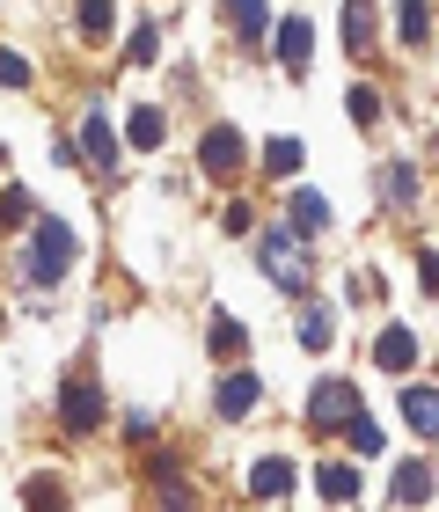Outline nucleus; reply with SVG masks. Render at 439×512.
I'll return each instance as SVG.
<instances>
[{"label":"nucleus","mask_w":439,"mask_h":512,"mask_svg":"<svg viewBox=\"0 0 439 512\" xmlns=\"http://www.w3.org/2000/svg\"><path fill=\"white\" fill-rule=\"evenodd\" d=\"M66 271H74V227L44 220L30 235V256H22V278H30V286H59Z\"/></svg>","instance_id":"f257e3e1"},{"label":"nucleus","mask_w":439,"mask_h":512,"mask_svg":"<svg viewBox=\"0 0 439 512\" xmlns=\"http://www.w3.org/2000/svg\"><path fill=\"white\" fill-rule=\"evenodd\" d=\"M257 264H264V278H279V293H308V256H300V242L279 235V227L257 242Z\"/></svg>","instance_id":"f03ea898"},{"label":"nucleus","mask_w":439,"mask_h":512,"mask_svg":"<svg viewBox=\"0 0 439 512\" xmlns=\"http://www.w3.org/2000/svg\"><path fill=\"white\" fill-rule=\"evenodd\" d=\"M198 169L213 176V183L220 176H242V132L235 125H213V132L198 139Z\"/></svg>","instance_id":"7ed1b4c3"},{"label":"nucleus","mask_w":439,"mask_h":512,"mask_svg":"<svg viewBox=\"0 0 439 512\" xmlns=\"http://www.w3.org/2000/svg\"><path fill=\"white\" fill-rule=\"evenodd\" d=\"M352 410H359V388H352V381H315V395H308V425H315V432L344 425Z\"/></svg>","instance_id":"20e7f679"},{"label":"nucleus","mask_w":439,"mask_h":512,"mask_svg":"<svg viewBox=\"0 0 439 512\" xmlns=\"http://www.w3.org/2000/svg\"><path fill=\"white\" fill-rule=\"evenodd\" d=\"M59 417H66V432H74V439H88V432L103 425V388H96V381H66Z\"/></svg>","instance_id":"39448f33"},{"label":"nucleus","mask_w":439,"mask_h":512,"mask_svg":"<svg viewBox=\"0 0 439 512\" xmlns=\"http://www.w3.org/2000/svg\"><path fill=\"white\" fill-rule=\"evenodd\" d=\"M257 395H264V381H257V374H227V381H220V395H213V410L227 417V425H242V417L257 410Z\"/></svg>","instance_id":"423d86ee"},{"label":"nucleus","mask_w":439,"mask_h":512,"mask_svg":"<svg viewBox=\"0 0 439 512\" xmlns=\"http://www.w3.org/2000/svg\"><path fill=\"white\" fill-rule=\"evenodd\" d=\"M293 491V461L286 454H257L249 461V498H286Z\"/></svg>","instance_id":"0eeeda50"},{"label":"nucleus","mask_w":439,"mask_h":512,"mask_svg":"<svg viewBox=\"0 0 439 512\" xmlns=\"http://www.w3.org/2000/svg\"><path fill=\"white\" fill-rule=\"evenodd\" d=\"M374 366H381V374H410V366H418V337H410L403 322H396V330H381L374 337Z\"/></svg>","instance_id":"6e6552de"},{"label":"nucleus","mask_w":439,"mask_h":512,"mask_svg":"<svg viewBox=\"0 0 439 512\" xmlns=\"http://www.w3.org/2000/svg\"><path fill=\"white\" fill-rule=\"evenodd\" d=\"M81 154H88V169H118V132L103 125V110L81 118Z\"/></svg>","instance_id":"1a4fd4ad"},{"label":"nucleus","mask_w":439,"mask_h":512,"mask_svg":"<svg viewBox=\"0 0 439 512\" xmlns=\"http://www.w3.org/2000/svg\"><path fill=\"white\" fill-rule=\"evenodd\" d=\"M286 220H293L300 242H315L322 227H330V198H322V191H293V213H286Z\"/></svg>","instance_id":"9d476101"},{"label":"nucleus","mask_w":439,"mask_h":512,"mask_svg":"<svg viewBox=\"0 0 439 512\" xmlns=\"http://www.w3.org/2000/svg\"><path fill=\"white\" fill-rule=\"evenodd\" d=\"M308 44H315L308 15H286V22H279V59H286V74H308Z\"/></svg>","instance_id":"9b49d317"},{"label":"nucleus","mask_w":439,"mask_h":512,"mask_svg":"<svg viewBox=\"0 0 439 512\" xmlns=\"http://www.w3.org/2000/svg\"><path fill=\"white\" fill-rule=\"evenodd\" d=\"M330 337H337V315L322 308V300H308V308H300V352H330Z\"/></svg>","instance_id":"f8f14e48"},{"label":"nucleus","mask_w":439,"mask_h":512,"mask_svg":"<svg viewBox=\"0 0 439 512\" xmlns=\"http://www.w3.org/2000/svg\"><path fill=\"white\" fill-rule=\"evenodd\" d=\"M403 417H410V432H418V439H439V395L432 388H410L403 395Z\"/></svg>","instance_id":"ddd939ff"},{"label":"nucleus","mask_w":439,"mask_h":512,"mask_svg":"<svg viewBox=\"0 0 439 512\" xmlns=\"http://www.w3.org/2000/svg\"><path fill=\"white\" fill-rule=\"evenodd\" d=\"M205 344H213V359H242V352H249V337H242L235 315H213V322H205Z\"/></svg>","instance_id":"4468645a"},{"label":"nucleus","mask_w":439,"mask_h":512,"mask_svg":"<svg viewBox=\"0 0 439 512\" xmlns=\"http://www.w3.org/2000/svg\"><path fill=\"white\" fill-rule=\"evenodd\" d=\"M344 44L374 52V0H344Z\"/></svg>","instance_id":"2eb2a0df"},{"label":"nucleus","mask_w":439,"mask_h":512,"mask_svg":"<svg viewBox=\"0 0 439 512\" xmlns=\"http://www.w3.org/2000/svg\"><path fill=\"white\" fill-rule=\"evenodd\" d=\"M388 498L425 505V498H432V469H425V461H403V469H396V483H388Z\"/></svg>","instance_id":"dca6fc26"},{"label":"nucleus","mask_w":439,"mask_h":512,"mask_svg":"<svg viewBox=\"0 0 439 512\" xmlns=\"http://www.w3.org/2000/svg\"><path fill=\"white\" fill-rule=\"evenodd\" d=\"M220 8H227V30H235L242 44L264 37V0H220Z\"/></svg>","instance_id":"f3484780"},{"label":"nucleus","mask_w":439,"mask_h":512,"mask_svg":"<svg viewBox=\"0 0 439 512\" xmlns=\"http://www.w3.org/2000/svg\"><path fill=\"white\" fill-rule=\"evenodd\" d=\"M315 483H322V498H359V469H344V461H322Z\"/></svg>","instance_id":"a211bd4d"},{"label":"nucleus","mask_w":439,"mask_h":512,"mask_svg":"<svg viewBox=\"0 0 439 512\" xmlns=\"http://www.w3.org/2000/svg\"><path fill=\"white\" fill-rule=\"evenodd\" d=\"M161 132H169L161 103H140V110H132V147H161Z\"/></svg>","instance_id":"6ab92c4d"},{"label":"nucleus","mask_w":439,"mask_h":512,"mask_svg":"<svg viewBox=\"0 0 439 512\" xmlns=\"http://www.w3.org/2000/svg\"><path fill=\"white\" fill-rule=\"evenodd\" d=\"M344 439H352V454H381V425H374V417H344Z\"/></svg>","instance_id":"aec40b11"},{"label":"nucleus","mask_w":439,"mask_h":512,"mask_svg":"<svg viewBox=\"0 0 439 512\" xmlns=\"http://www.w3.org/2000/svg\"><path fill=\"white\" fill-rule=\"evenodd\" d=\"M300 169V139H271L264 147V176H293Z\"/></svg>","instance_id":"412c9836"},{"label":"nucleus","mask_w":439,"mask_h":512,"mask_svg":"<svg viewBox=\"0 0 439 512\" xmlns=\"http://www.w3.org/2000/svg\"><path fill=\"white\" fill-rule=\"evenodd\" d=\"M110 22H118L110 0H81V37H110Z\"/></svg>","instance_id":"4be33fe9"},{"label":"nucleus","mask_w":439,"mask_h":512,"mask_svg":"<svg viewBox=\"0 0 439 512\" xmlns=\"http://www.w3.org/2000/svg\"><path fill=\"white\" fill-rule=\"evenodd\" d=\"M396 22H403V44H425V37H432V15H425V0H403V15H396Z\"/></svg>","instance_id":"5701e85b"},{"label":"nucleus","mask_w":439,"mask_h":512,"mask_svg":"<svg viewBox=\"0 0 439 512\" xmlns=\"http://www.w3.org/2000/svg\"><path fill=\"white\" fill-rule=\"evenodd\" d=\"M132 66H154L161 59V30H154V22H140V30H132V52H125Z\"/></svg>","instance_id":"b1692460"},{"label":"nucleus","mask_w":439,"mask_h":512,"mask_svg":"<svg viewBox=\"0 0 439 512\" xmlns=\"http://www.w3.org/2000/svg\"><path fill=\"white\" fill-rule=\"evenodd\" d=\"M381 191H388V198H396V205H410V198H418V176H410V169H403V161H396V169H388V176H381Z\"/></svg>","instance_id":"393cba45"},{"label":"nucleus","mask_w":439,"mask_h":512,"mask_svg":"<svg viewBox=\"0 0 439 512\" xmlns=\"http://www.w3.org/2000/svg\"><path fill=\"white\" fill-rule=\"evenodd\" d=\"M352 125H381V96L374 88H352Z\"/></svg>","instance_id":"a878e982"},{"label":"nucleus","mask_w":439,"mask_h":512,"mask_svg":"<svg viewBox=\"0 0 439 512\" xmlns=\"http://www.w3.org/2000/svg\"><path fill=\"white\" fill-rule=\"evenodd\" d=\"M0 81H8V88H30V59H15V52H0Z\"/></svg>","instance_id":"bb28decb"},{"label":"nucleus","mask_w":439,"mask_h":512,"mask_svg":"<svg viewBox=\"0 0 439 512\" xmlns=\"http://www.w3.org/2000/svg\"><path fill=\"white\" fill-rule=\"evenodd\" d=\"M0 220L22 227V220H30V198H22V191H0Z\"/></svg>","instance_id":"cd10ccee"},{"label":"nucleus","mask_w":439,"mask_h":512,"mask_svg":"<svg viewBox=\"0 0 439 512\" xmlns=\"http://www.w3.org/2000/svg\"><path fill=\"white\" fill-rule=\"evenodd\" d=\"M418 278H425V293H439V249H425V256H418Z\"/></svg>","instance_id":"c85d7f7f"}]
</instances>
